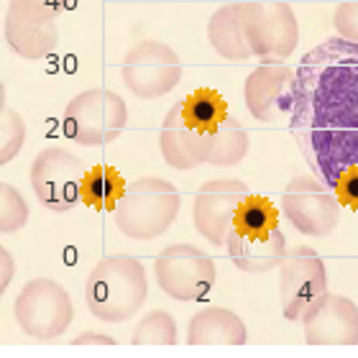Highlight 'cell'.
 Here are the masks:
<instances>
[{
  "label": "cell",
  "instance_id": "cell-3",
  "mask_svg": "<svg viewBox=\"0 0 358 358\" xmlns=\"http://www.w3.org/2000/svg\"><path fill=\"white\" fill-rule=\"evenodd\" d=\"M182 197L177 187L162 177H141L126 187L115 208V225L126 238L154 241L177 220Z\"/></svg>",
  "mask_w": 358,
  "mask_h": 358
},
{
  "label": "cell",
  "instance_id": "cell-17",
  "mask_svg": "<svg viewBox=\"0 0 358 358\" xmlns=\"http://www.w3.org/2000/svg\"><path fill=\"white\" fill-rule=\"evenodd\" d=\"M248 154V134L238 118H228L215 131H197L194 128V157L210 166H236Z\"/></svg>",
  "mask_w": 358,
  "mask_h": 358
},
{
  "label": "cell",
  "instance_id": "cell-7",
  "mask_svg": "<svg viewBox=\"0 0 358 358\" xmlns=\"http://www.w3.org/2000/svg\"><path fill=\"white\" fill-rule=\"evenodd\" d=\"M85 162L62 146L38 151L29 169L31 189L36 200L52 213H67L83 200Z\"/></svg>",
  "mask_w": 358,
  "mask_h": 358
},
{
  "label": "cell",
  "instance_id": "cell-25",
  "mask_svg": "<svg viewBox=\"0 0 358 358\" xmlns=\"http://www.w3.org/2000/svg\"><path fill=\"white\" fill-rule=\"evenodd\" d=\"M26 143V120L21 113L13 110L3 100V113H0V164H8Z\"/></svg>",
  "mask_w": 358,
  "mask_h": 358
},
{
  "label": "cell",
  "instance_id": "cell-21",
  "mask_svg": "<svg viewBox=\"0 0 358 358\" xmlns=\"http://www.w3.org/2000/svg\"><path fill=\"white\" fill-rule=\"evenodd\" d=\"M126 179L118 169H113L108 164H97L85 174L83 202L92 210L110 213V210L118 208L120 197L126 194Z\"/></svg>",
  "mask_w": 358,
  "mask_h": 358
},
{
  "label": "cell",
  "instance_id": "cell-14",
  "mask_svg": "<svg viewBox=\"0 0 358 358\" xmlns=\"http://www.w3.org/2000/svg\"><path fill=\"white\" fill-rule=\"evenodd\" d=\"M294 90H297V72L282 62L262 64L246 77L243 100L248 113L262 123H276L289 118L294 108Z\"/></svg>",
  "mask_w": 358,
  "mask_h": 358
},
{
  "label": "cell",
  "instance_id": "cell-6",
  "mask_svg": "<svg viewBox=\"0 0 358 358\" xmlns=\"http://www.w3.org/2000/svg\"><path fill=\"white\" fill-rule=\"evenodd\" d=\"M13 315L18 328L36 341H54L67 333L75 320V305L69 292L54 279L38 276L26 282L15 297Z\"/></svg>",
  "mask_w": 358,
  "mask_h": 358
},
{
  "label": "cell",
  "instance_id": "cell-26",
  "mask_svg": "<svg viewBox=\"0 0 358 358\" xmlns=\"http://www.w3.org/2000/svg\"><path fill=\"white\" fill-rule=\"evenodd\" d=\"M29 223V202L10 182H0V231L18 233Z\"/></svg>",
  "mask_w": 358,
  "mask_h": 358
},
{
  "label": "cell",
  "instance_id": "cell-11",
  "mask_svg": "<svg viewBox=\"0 0 358 358\" xmlns=\"http://www.w3.org/2000/svg\"><path fill=\"white\" fill-rule=\"evenodd\" d=\"M328 292V274L317 251L310 246L287 248L279 264V302L287 320H302L307 307Z\"/></svg>",
  "mask_w": 358,
  "mask_h": 358
},
{
  "label": "cell",
  "instance_id": "cell-24",
  "mask_svg": "<svg viewBox=\"0 0 358 358\" xmlns=\"http://www.w3.org/2000/svg\"><path fill=\"white\" fill-rule=\"evenodd\" d=\"M134 345H174L177 343V322L166 310H154L136 325Z\"/></svg>",
  "mask_w": 358,
  "mask_h": 358
},
{
  "label": "cell",
  "instance_id": "cell-13",
  "mask_svg": "<svg viewBox=\"0 0 358 358\" xmlns=\"http://www.w3.org/2000/svg\"><path fill=\"white\" fill-rule=\"evenodd\" d=\"M243 179H213L197 189L192 205V223L202 238L213 246H225L233 231V217L238 205L248 197Z\"/></svg>",
  "mask_w": 358,
  "mask_h": 358
},
{
  "label": "cell",
  "instance_id": "cell-19",
  "mask_svg": "<svg viewBox=\"0 0 358 358\" xmlns=\"http://www.w3.org/2000/svg\"><path fill=\"white\" fill-rule=\"evenodd\" d=\"M159 149L172 169L189 172L194 166H200V162L194 157V128L185 120L182 103H174L166 110L162 131H159Z\"/></svg>",
  "mask_w": 358,
  "mask_h": 358
},
{
  "label": "cell",
  "instance_id": "cell-23",
  "mask_svg": "<svg viewBox=\"0 0 358 358\" xmlns=\"http://www.w3.org/2000/svg\"><path fill=\"white\" fill-rule=\"evenodd\" d=\"M276 228H279V215H276L274 202L262 194H248L233 217V231L243 236H264Z\"/></svg>",
  "mask_w": 358,
  "mask_h": 358
},
{
  "label": "cell",
  "instance_id": "cell-1",
  "mask_svg": "<svg viewBox=\"0 0 358 358\" xmlns=\"http://www.w3.org/2000/svg\"><path fill=\"white\" fill-rule=\"evenodd\" d=\"M289 134L313 174L330 189L358 174L356 41L328 38L302 57Z\"/></svg>",
  "mask_w": 358,
  "mask_h": 358
},
{
  "label": "cell",
  "instance_id": "cell-27",
  "mask_svg": "<svg viewBox=\"0 0 358 358\" xmlns=\"http://www.w3.org/2000/svg\"><path fill=\"white\" fill-rule=\"evenodd\" d=\"M333 23H336L341 38L358 44V0H341V6L336 8Z\"/></svg>",
  "mask_w": 358,
  "mask_h": 358
},
{
  "label": "cell",
  "instance_id": "cell-29",
  "mask_svg": "<svg viewBox=\"0 0 358 358\" xmlns=\"http://www.w3.org/2000/svg\"><path fill=\"white\" fill-rule=\"evenodd\" d=\"M0 259H3V279H0V292H6L8 284H10V279H13V274H15V266H13V259H10V254H8L6 248L0 251Z\"/></svg>",
  "mask_w": 358,
  "mask_h": 358
},
{
  "label": "cell",
  "instance_id": "cell-28",
  "mask_svg": "<svg viewBox=\"0 0 358 358\" xmlns=\"http://www.w3.org/2000/svg\"><path fill=\"white\" fill-rule=\"evenodd\" d=\"M75 345H115V338L100 336V333H83L75 338Z\"/></svg>",
  "mask_w": 358,
  "mask_h": 358
},
{
  "label": "cell",
  "instance_id": "cell-20",
  "mask_svg": "<svg viewBox=\"0 0 358 358\" xmlns=\"http://www.w3.org/2000/svg\"><path fill=\"white\" fill-rule=\"evenodd\" d=\"M208 41L228 62H246L254 57L243 38V31H241V3L220 6L210 15Z\"/></svg>",
  "mask_w": 358,
  "mask_h": 358
},
{
  "label": "cell",
  "instance_id": "cell-18",
  "mask_svg": "<svg viewBox=\"0 0 358 358\" xmlns=\"http://www.w3.org/2000/svg\"><path fill=\"white\" fill-rule=\"evenodd\" d=\"M246 341V322L228 307H202L187 325L189 345H243Z\"/></svg>",
  "mask_w": 358,
  "mask_h": 358
},
{
  "label": "cell",
  "instance_id": "cell-12",
  "mask_svg": "<svg viewBox=\"0 0 358 358\" xmlns=\"http://www.w3.org/2000/svg\"><path fill=\"white\" fill-rule=\"evenodd\" d=\"M3 34L6 44L23 59H44L59 44L57 13L29 0H10Z\"/></svg>",
  "mask_w": 358,
  "mask_h": 358
},
{
  "label": "cell",
  "instance_id": "cell-5",
  "mask_svg": "<svg viewBox=\"0 0 358 358\" xmlns=\"http://www.w3.org/2000/svg\"><path fill=\"white\" fill-rule=\"evenodd\" d=\"M128 123V108L118 92L108 87H92L75 95L64 108L62 126L67 138L80 146H105L123 134Z\"/></svg>",
  "mask_w": 358,
  "mask_h": 358
},
{
  "label": "cell",
  "instance_id": "cell-4",
  "mask_svg": "<svg viewBox=\"0 0 358 358\" xmlns=\"http://www.w3.org/2000/svg\"><path fill=\"white\" fill-rule=\"evenodd\" d=\"M241 31L248 49L264 64L284 62L299 41V23L287 0H243Z\"/></svg>",
  "mask_w": 358,
  "mask_h": 358
},
{
  "label": "cell",
  "instance_id": "cell-9",
  "mask_svg": "<svg viewBox=\"0 0 358 358\" xmlns=\"http://www.w3.org/2000/svg\"><path fill=\"white\" fill-rule=\"evenodd\" d=\"M154 274L166 297L179 302H197L208 297L210 289L215 287L217 268L215 262L197 246L172 243L157 256Z\"/></svg>",
  "mask_w": 358,
  "mask_h": 358
},
{
  "label": "cell",
  "instance_id": "cell-22",
  "mask_svg": "<svg viewBox=\"0 0 358 358\" xmlns=\"http://www.w3.org/2000/svg\"><path fill=\"white\" fill-rule=\"evenodd\" d=\"M182 103V113H185V120L197 131H215L220 123H223L231 113H228V103L225 97L213 87H200L189 92L187 97L179 100Z\"/></svg>",
  "mask_w": 358,
  "mask_h": 358
},
{
  "label": "cell",
  "instance_id": "cell-16",
  "mask_svg": "<svg viewBox=\"0 0 358 358\" xmlns=\"http://www.w3.org/2000/svg\"><path fill=\"white\" fill-rule=\"evenodd\" d=\"M231 262L246 271V274H266L276 268L287 256V238L284 233L276 228L264 236H243V233L231 231L225 241Z\"/></svg>",
  "mask_w": 358,
  "mask_h": 358
},
{
  "label": "cell",
  "instance_id": "cell-2",
  "mask_svg": "<svg viewBox=\"0 0 358 358\" xmlns=\"http://www.w3.org/2000/svg\"><path fill=\"white\" fill-rule=\"evenodd\" d=\"M146 268L136 256H105L85 282V302L92 317L103 322L131 320L146 302Z\"/></svg>",
  "mask_w": 358,
  "mask_h": 358
},
{
  "label": "cell",
  "instance_id": "cell-10",
  "mask_svg": "<svg viewBox=\"0 0 358 358\" xmlns=\"http://www.w3.org/2000/svg\"><path fill=\"white\" fill-rule=\"evenodd\" d=\"M282 210L287 220L310 238L330 236L341 220V202L336 192L315 174H297L292 179L282 194Z\"/></svg>",
  "mask_w": 358,
  "mask_h": 358
},
{
  "label": "cell",
  "instance_id": "cell-30",
  "mask_svg": "<svg viewBox=\"0 0 358 358\" xmlns=\"http://www.w3.org/2000/svg\"><path fill=\"white\" fill-rule=\"evenodd\" d=\"M29 3H36V6H41V8H49V10H54L57 15L64 13V10H69V8H75V0H29Z\"/></svg>",
  "mask_w": 358,
  "mask_h": 358
},
{
  "label": "cell",
  "instance_id": "cell-15",
  "mask_svg": "<svg viewBox=\"0 0 358 358\" xmlns=\"http://www.w3.org/2000/svg\"><path fill=\"white\" fill-rule=\"evenodd\" d=\"M310 345H358V305L343 294L325 292L302 315Z\"/></svg>",
  "mask_w": 358,
  "mask_h": 358
},
{
  "label": "cell",
  "instance_id": "cell-8",
  "mask_svg": "<svg viewBox=\"0 0 358 358\" xmlns=\"http://www.w3.org/2000/svg\"><path fill=\"white\" fill-rule=\"evenodd\" d=\"M120 77L128 92L141 100H157L172 92L182 80V59L164 41H138L131 46L120 64Z\"/></svg>",
  "mask_w": 358,
  "mask_h": 358
}]
</instances>
